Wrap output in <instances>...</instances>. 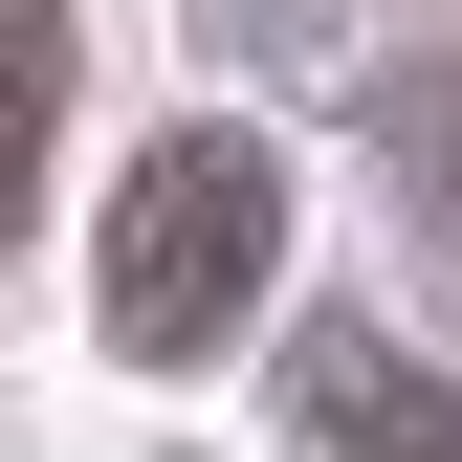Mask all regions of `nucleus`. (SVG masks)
Wrapping results in <instances>:
<instances>
[{
    "label": "nucleus",
    "mask_w": 462,
    "mask_h": 462,
    "mask_svg": "<svg viewBox=\"0 0 462 462\" xmlns=\"http://www.w3.org/2000/svg\"><path fill=\"white\" fill-rule=\"evenodd\" d=\"M264 243H286V154L264 133H154L133 199H110V353H220L264 309Z\"/></svg>",
    "instance_id": "nucleus-1"
},
{
    "label": "nucleus",
    "mask_w": 462,
    "mask_h": 462,
    "mask_svg": "<svg viewBox=\"0 0 462 462\" xmlns=\"http://www.w3.org/2000/svg\"><path fill=\"white\" fill-rule=\"evenodd\" d=\"M44 133H67V23L0 0V243H23V199H44Z\"/></svg>",
    "instance_id": "nucleus-3"
},
{
    "label": "nucleus",
    "mask_w": 462,
    "mask_h": 462,
    "mask_svg": "<svg viewBox=\"0 0 462 462\" xmlns=\"http://www.w3.org/2000/svg\"><path fill=\"white\" fill-rule=\"evenodd\" d=\"M309 440L330 462H462V396L396 353V330H309Z\"/></svg>",
    "instance_id": "nucleus-2"
}]
</instances>
